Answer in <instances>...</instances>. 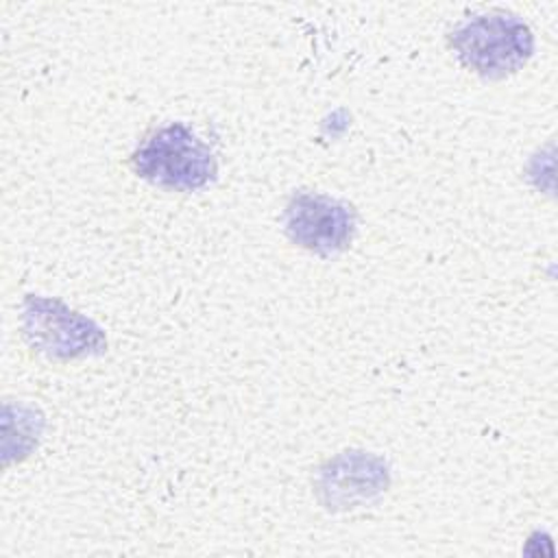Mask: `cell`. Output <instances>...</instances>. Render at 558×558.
<instances>
[{
	"mask_svg": "<svg viewBox=\"0 0 558 558\" xmlns=\"http://www.w3.org/2000/svg\"><path fill=\"white\" fill-rule=\"evenodd\" d=\"M135 172L161 187L198 190L216 174V159L183 124L155 131L133 155Z\"/></svg>",
	"mask_w": 558,
	"mask_h": 558,
	"instance_id": "1",
	"label": "cell"
},
{
	"mask_svg": "<svg viewBox=\"0 0 558 558\" xmlns=\"http://www.w3.org/2000/svg\"><path fill=\"white\" fill-rule=\"evenodd\" d=\"M451 46L473 72L501 78L527 61L532 35L512 15H477L451 33Z\"/></svg>",
	"mask_w": 558,
	"mask_h": 558,
	"instance_id": "2",
	"label": "cell"
},
{
	"mask_svg": "<svg viewBox=\"0 0 558 558\" xmlns=\"http://www.w3.org/2000/svg\"><path fill=\"white\" fill-rule=\"evenodd\" d=\"M290 238L316 253H336L347 246L353 231L351 211L323 194H299L286 211Z\"/></svg>",
	"mask_w": 558,
	"mask_h": 558,
	"instance_id": "3",
	"label": "cell"
}]
</instances>
